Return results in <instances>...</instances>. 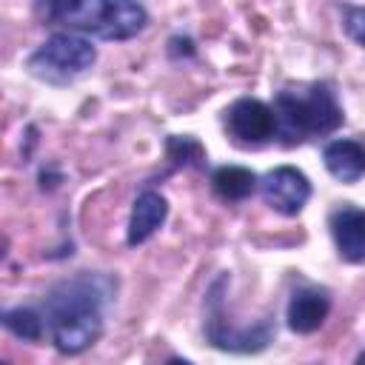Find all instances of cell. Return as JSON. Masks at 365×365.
<instances>
[{"label":"cell","instance_id":"obj_9","mask_svg":"<svg viewBox=\"0 0 365 365\" xmlns=\"http://www.w3.org/2000/svg\"><path fill=\"white\" fill-rule=\"evenodd\" d=\"M331 311V297L328 291H319V288H299L294 291L291 302H288V311H285V319H288V328L297 331V334H311L317 331L325 317Z\"/></svg>","mask_w":365,"mask_h":365},{"label":"cell","instance_id":"obj_7","mask_svg":"<svg viewBox=\"0 0 365 365\" xmlns=\"http://www.w3.org/2000/svg\"><path fill=\"white\" fill-rule=\"evenodd\" d=\"M228 131L242 145H262L277 137V114L262 100L242 97L228 108Z\"/></svg>","mask_w":365,"mask_h":365},{"label":"cell","instance_id":"obj_5","mask_svg":"<svg viewBox=\"0 0 365 365\" xmlns=\"http://www.w3.org/2000/svg\"><path fill=\"white\" fill-rule=\"evenodd\" d=\"M222 282L225 279H217V285L208 294V319H205L208 339L222 351H240V354L262 351L271 342V325L268 322H257L251 328H231L225 322V317H222V297H220Z\"/></svg>","mask_w":365,"mask_h":365},{"label":"cell","instance_id":"obj_2","mask_svg":"<svg viewBox=\"0 0 365 365\" xmlns=\"http://www.w3.org/2000/svg\"><path fill=\"white\" fill-rule=\"evenodd\" d=\"M40 6L48 23L100 40H128L148 23L137 0H43Z\"/></svg>","mask_w":365,"mask_h":365},{"label":"cell","instance_id":"obj_10","mask_svg":"<svg viewBox=\"0 0 365 365\" xmlns=\"http://www.w3.org/2000/svg\"><path fill=\"white\" fill-rule=\"evenodd\" d=\"M168 217V202L157 191H143L134 205H131V220H128V245L145 242Z\"/></svg>","mask_w":365,"mask_h":365},{"label":"cell","instance_id":"obj_16","mask_svg":"<svg viewBox=\"0 0 365 365\" xmlns=\"http://www.w3.org/2000/svg\"><path fill=\"white\" fill-rule=\"evenodd\" d=\"M359 362H365V354H362V356H359Z\"/></svg>","mask_w":365,"mask_h":365},{"label":"cell","instance_id":"obj_15","mask_svg":"<svg viewBox=\"0 0 365 365\" xmlns=\"http://www.w3.org/2000/svg\"><path fill=\"white\" fill-rule=\"evenodd\" d=\"M342 29L345 34L365 48V9L359 6H342Z\"/></svg>","mask_w":365,"mask_h":365},{"label":"cell","instance_id":"obj_3","mask_svg":"<svg viewBox=\"0 0 365 365\" xmlns=\"http://www.w3.org/2000/svg\"><path fill=\"white\" fill-rule=\"evenodd\" d=\"M274 114H277V134L285 137V143L322 137L342 125V106L336 103V94L325 83L277 91Z\"/></svg>","mask_w":365,"mask_h":365},{"label":"cell","instance_id":"obj_14","mask_svg":"<svg viewBox=\"0 0 365 365\" xmlns=\"http://www.w3.org/2000/svg\"><path fill=\"white\" fill-rule=\"evenodd\" d=\"M168 157L177 165H202V160H205L200 143L191 137H171L168 140Z\"/></svg>","mask_w":365,"mask_h":365},{"label":"cell","instance_id":"obj_8","mask_svg":"<svg viewBox=\"0 0 365 365\" xmlns=\"http://www.w3.org/2000/svg\"><path fill=\"white\" fill-rule=\"evenodd\" d=\"M331 237L348 262H365V208H339L331 214Z\"/></svg>","mask_w":365,"mask_h":365},{"label":"cell","instance_id":"obj_13","mask_svg":"<svg viewBox=\"0 0 365 365\" xmlns=\"http://www.w3.org/2000/svg\"><path fill=\"white\" fill-rule=\"evenodd\" d=\"M3 325L9 334H14L23 342H37L43 336V319L31 308H9L3 311Z\"/></svg>","mask_w":365,"mask_h":365},{"label":"cell","instance_id":"obj_4","mask_svg":"<svg viewBox=\"0 0 365 365\" xmlns=\"http://www.w3.org/2000/svg\"><path fill=\"white\" fill-rule=\"evenodd\" d=\"M97 60V48L91 40L80 37L77 31H63L51 34L31 57H29V71L46 83L63 86L86 74Z\"/></svg>","mask_w":365,"mask_h":365},{"label":"cell","instance_id":"obj_11","mask_svg":"<svg viewBox=\"0 0 365 365\" xmlns=\"http://www.w3.org/2000/svg\"><path fill=\"white\" fill-rule=\"evenodd\" d=\"M325 168L339 182H356L365 177V148L356 140H334L325 145Z\"/></svg>","mask_w":365,"mask_h":365},{"label":"cell","instance_id":"obj_6","mask_svg":"<svg viewBox=\"0 0 365 365\" xmlns=\"http://www.w3.org/2000/svg\"><path fill=\"white\" fill-rule=\"evenodd\" d=\"M259 194L274 211H279L285 217H294L311 200V182L299 168L279 165V168L268 171L259 180Z\"/></svg>","mask_w":365,"mask_h":365},{"label":"cell","instance_id":"obj_12","mask_svg":"<svg viewBox=\"0 0 365 365\" xmlns=\"http://www.w3.org/2000/svg\"><path fill=\"white\" fill-rule=\"evenodd\" d=\"M211 185H214V191H217L222 200L237 202V200L251 197V194L257 191L259 180H257L254 171H248V168H242V165H222V168L214 171Z\"/></svg>","mask_w":365,"mask_h":365},{"label":"cell","instance_id":"obj_1","mask_svg":"<svg viewBox=\"0 0 365 365\" xmlns=\"http://www.w3.org/2000/svg\"><path fill=\"white\" fill-rule=\"evenodd\" d=\"M111 294V282L100 274L71 277L46 297V322L51 342L60 354H83L103 334V302Z\"/></svg>","mask_w":365,"mask_h":365}]
</instances>
